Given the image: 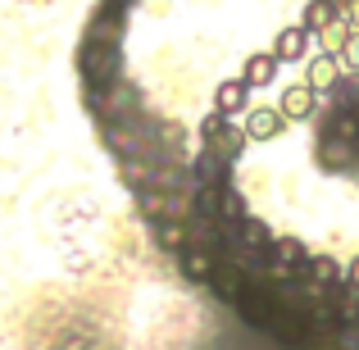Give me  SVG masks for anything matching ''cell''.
Returning <instances> with one entry per match:
<instances>
[{
	"mask_svg": "<svg viewBox=\"0 0 359 350\" xmlns=\"http://www.w3.org/2000/svg\"><path fill=\"white\" fill-rule=\"evenodd\" d=\"M241 128H245V137L259 146V141L282 137V128H287V114H282L278 105H255V109H245V114H241Z\"/></svg>",
	"mask_w": 359,
	"mask_h": 350,
	"instance_id": "obj_1",
	"label": "cell"
},
{
	"mask_svg": "<svg viewBox=\"0 0 359 350\" xmlns=\"http://www.w3.org/2000/svg\"><path fill=\"white\" fill-rule=\"evenodd\" d=\"M177 269H182V278H191V282H201V287H210L214 282V269H219V260H214L205 245H182L177 250Z\"/></svg>",
	"mask_w": 359,
	"mask_h": 350,
	"instance_id": "obj_2",
	"label": "cell"
},
{
	"mask_svg": "<svg viewBox=\"0 0 359 350\" xmlns=\"http://www.w3.org/2000/svg\"><path fill=\"white\" fill-rule=\"evenodd\" d=\"M314 100H318V91L309 82H291L278 96V109L287 114V123H305V119H314Z\"/></svg>",
	"mask_w": 359,
	"mask_h": 350,
	"instance_id": "obj_3",
	"label": "cell"
},
{
	"mask_svg": "<svg viewBox=\"0 0 359 350\" xmlns=\"http://www.w3.org/2000/svg\"><path fill=\"white\" fill-rule=\"evenodd\" d=\"M346 73H341V60H337V55H314V60H309V69H305V82L309 87L318 91V96H327V91H337V82H341Z\"/></svg>",
	"mask_w": 359,
	"mask_h": 350,
	"instance_id": "obj_4",
	"label": "cell"
},
{
	"mask_svg": "<svg viewBox=\"0 0 359 350\" xmlns=\"http://www.w3.org/2000/svg\"><path fill=\"white\" fill-rule=\"evenodd\" d=\"M309 27L305 23H291V27H282L278 36H273V55H278L282 64H296V60H305V51H309Z\"/></svg>",
	"mask_w": 359,
	"mask_h": 350,
	"instance_id": "obj_5",
	"label": "cell"
},
{
	"mask_svg": "<svg viewBox=\"0 0 359 350\" xmlns=\"http://www.w3.org/2000/svg\"><path fill=\"white\" fill-rule=\"evenodd\" d=\"M214 109H219V114H228V119L245 114V109H250V87H245V78L219 82V91H214Z\"/></svg>",
	"mask_w": 359,
	"mask_h": 350,
	"instance_id": "obj_6",
	"label": "cell"
},
{
	"mask_svg": "<svg viewBox=\"0 0 359 350\" xmlns=\"http://www.w3.org/2000/svg\"><path fill=\"white\" fill-rule=\"evenodd\" d=\"M278 69H282L278 55L259 51V55H250V60L241 64V78H245V87H269V82H278Z\"/></svg>",
	"mask_w": 359,
	"mask_h": 350,
	"instance_id": "obj_7",
	"label": "cell"
},
{
	"mask_svg": "<svg viewBox=\"0 0 359 350\" xmlns=\"http://www.w3.org/2000/svg\"><path fill=\"white\" fill-rule=\"evenodd\" d=\"M150 232H155V241L164 245V250H182V245H191V228H187L182 219H173V214H168V219H150Z\"/></svg>",
	"mask_w": 359,
	"mask_h": 350,
	"instance_id": "obj_8",
	"label": "cell"
},
{
	"mask_svg": "<svg viewBox=\"0 0 359 350\" xmlns=\"http://www.w3.org/2000/svg\"><path fill=\"white\" fill-rule=\"evenodd\" d=\"M337 14H341V9H337L332 0H309V5H305V18H300V23H305L309 32L318 36V32H327V27L337 23Z\"/></svg>",
	"mask_w": 359,
	"mask_h": 350,
	"instance_id": "obj_9",
	"label": "cell"
},
{
	"mask_svg": "<svg viewBox=\"0 0 359 350\" xmlns=\"http://www.w3.org/2000/svg\"><path fill=\"white\" fill-rule=\"evenodd\" d=\"M351 32H355V27L346 23V18H337L327 32H318V41H323V51H327V55H341V46H346V36H351Z\"/></svg>",
	"mask_w": 359,
	"mask_h": 350,
	"instance_id": "obj_10",
	"label": "cell"
},
{
	"mask_svg": "<svg viewBox=\"0 0 359 350\" xmlns=\"http://www.w3.org/2000/svg\"><path fill=\"white\" fill-rule=\"evenodd\" d=\"M228 114H219V109H210V114H205V123H201V141H205V146H214V141H219L223 137V132H228Z\"/></svg>",
	"mask_w": 359,
	"mask_h": 350,
	"instance_id": "obj_11",
	"label": "cell"
},
{
	"mask_svg": "<svg viewBox=\"0 0 359 350\" xmlns=\"http://www.w3.org/2000/svg\"><path fill=\"white\" fill-rule=\"evenodd\" d=\"M337 60H341L346 73H359V27L346 36V46H341V55H337Z\"/></svg>",
	"mask_w": 359,
	"mask_h": 350,
	"instance_id": "obj_12",
	"label": "cell"
},
{
	"mask_svg": "<svg viewBox=\"0 0 359 350\" xmlns=\"http://www.w3.org/2000/svg\"><path fill=\"white\" fill-rule=\"evenodd\" d=\"M341 18H346V23H351V27H359V0H346Z\"/></svg>",
	"mask_w": 359,
	"mask_h": 350,
	"instance_id": "obj_13",
	"label": "cell"
},
{
	"mask_svg": "<svg viewBox=\"0 0 359 350\" xmlns=\"http://www.w3.org/2000/svg\"><path fill=\"white\" fill-rule=\"evenodd\" d=\"M346 282H351V287L359 291V255H355V260H351V264H346Z\"/></svg>",
	"mask_w": 359,
	"mask_h": 350,
	"instance_id": "obj_14",
	"label": "cell"
}]
</instances>
